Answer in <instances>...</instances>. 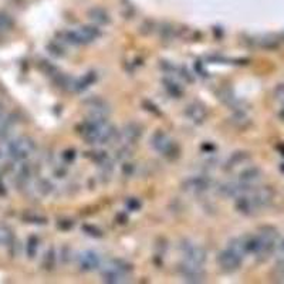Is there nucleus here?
Returning a JSON list of instances; mask_svg holds the SVG:
<instances>
[{
    "instance_id": "22",
    "label": "nucleus",
    "mask_w": 284,
    "mask_h": 284,
    "mask_svg": "<svg viewBox=\"0 0 284 284\" xmlns=\"http://www.w3.org/2000/svg\"><path fill=\"white\" fill-rule=\"evenodd\" d=\"M23 219L26 220L27 223H34V224H46L47 223V219L40 216V214H36V213H26L23 216Z\"/></svg>"
},
{
    "instance_id": "26",
    "label": "nucleus",
    "mask_w": 284,
    "mask_h": 284,
    "mask_svg": "<svg viewBox=\"0 0 284 284\" xmlns=\"http://www.w3.org/2000/svg\"><path fill=\"white\" fill-rule=\"evenodd\" d=\"M278 270H280V273H282V276L284 277V256L280 258V262H278Z\"/></svg>"
},
{
    "instance_id": "15",
    "label": "nucleus",
    "mask_w": 284,
    "mask_h": 284,
    "mask_svg": "<svg viewBox=\"0 0 284 284\" xmlns=\"http://www.w3.org/2000/svg\"><path fill=\"white\" fill-rule=\"evenodd\" d=\"M14 125V121L10 116L6 114H0V140H4L10 132H12V128Z\"/></svg>"
},
{
    "instance_id": "8",
    "label": "nucleus",
    "mask_w": 284,
    "mask_h": 284,
    "mask_svg": "<svg viewBox=\"0 0 284 284\" xmlns=\"http://www.w3.org/2000/svg\"><path fill=\"white\" fill-rule=\"evenodd\" d=\"M179 270H180V276L184 277V280L189 283H199L204 278V267L199 264L185 262Z\"/></svg>"
},
{
    "instance_id": "21",
    "label": "nucleus",
    "mask_w": 284,
    "mask_h": 284,
    "mask_svg": "<svg viewBox=\"0 0 284 284\" xmlns=\"http://www.w3.org/2000/svg\"><path fill=\"white\" fill-rule=\"evenodd\" d=\"M13 27V18L10 14L0 12V32H8Z\"/></svg>"
},
{
    "instance_id": "4",
    "label": "nucleus",
    "mask_w": 284,
    "mask_h": 284,
    "mask_svg": "<svg viewBox=\"0 0 284 284\" xmlns=\"http://www.w3.org/2000/svg\"><path fill=\"white\" fill-rule=\"evenodd\" d=\"M100 30L94 26H84L80 27L78 30H72V32H66L62 33V37L67 43L74 46L88 44L91 42L97 40L100 37Z\"/></svg>"
},
{
    "instance_id": "3",
    "label": "nucleus",
    "mask_w": 284,
    "mask_h": 284,
    "mask_svg": "<svg viewBox=\"0 0 284 284\" xmlns=\"http://www.w3.org/2000/svg\"><path fill=\"white\" fill-rule=\"evenodd\" d=\"M276 246H277V232L272 228H264L258 234V248L254 256L260 260H264L274 252Z\"/></svg>"
},
{
    "instance_id": "23",
    "label": "nucleus",
    "mask_w": 284,
    "mask_h": 284,
    "mask_svg": "<svg viewBox=\"0 0 284 284\" xmlns=\"http://www.w3.org/2000/svg\"><path fill=\"white\" fill-rule=\"evenodd\" d=\"M37 248H38V239L32 236L28 239V243H27V254L28 258H34L36 253H37Z\"/></svg>"
},
{
    "instance_id": "28",
    "label": "nucleus",
    "mask_w": 284,
    "mask_h": 284,
    "mask_svg": "<svg viewBox=\"0 0 284 284\" xmlns=\"http://www.w3.org/2000/svg\"><path fill=\"white\" fill-rule=\"evenodd\" d=\"M280 169H282V172L284 174V164H282V166H280Z\"/></svg>"
},
{
    "instance_id": "14",
    "label": "nucleus",
    "mask_w": 284,
    "mask_h": 284,
    "mask_svg": "<svg viewBox=\"0 0 284 284\" xmlns=\"http://www.w3.org/2000/svg\"><path fill=\"white\" fill-rule=\"evenodd\" d=\"M260 175H262L260 169L256 168V166H250V168L243 169V170L240 172L239 180L250 186V185H253V184L258 182V179H260Z\"/></svg>"
},
{
    "instance_id": "2",
    "label": "nucleus",
    "mask_w": 284,
    "mask_h": 284,
    "mask_svg": "<svg viewBox=\"0 0 284 284\" xmlns=\"http://www.w3.org/2000/svg\"><path fill=\"white\" fill-rule=\"evenodd\" d=\"M10 158L13 160H26L36 151V144L28 136H20L6 144Z\"/></svg>"
},
{
    "instance_id": "11",
    "label": "nucleus",
    "mask_w": 284,
    "mask_h": 284,
    "mask_svg": "<svg viewBox=\"0 0 284 284\" xmlns=\"http://www.w3.org/2000/svg\"><path fill=\"white\" fill-rule=\"evenodd\" d=\"M210 185V180L204 176H194L189 178L186 182L184 184V189L192 194H200L206 190Z\"/></svg>"
},
{
    "instance_id": "17",
    "label": "nucleus",
    "mask_w": 284,
    "mask_h": 284,
    "mask_svg": "<svg viewBox=\"0 0 284 284\" xmlns=\"http://www.w3.org/2000/svg\"><path fill=\"white\" fill-rule=\"evenodd\" d=\"M164 87L166 88V91H168L169 94L172 96V97H176L179 98L180 96H182V88H180V86H178L176 82L174 80H169V78H165L164 80Z\"/></svg>"
},
{
    "instance_id": "12",
    "label": "nucleus",
    "mask_w": 284,
    "mask_h": 284,
    "mask_svg": "<svg viewBox=\"0 0 284 284\" xmlns=\"http://www.w3.org/2000/svg\"><path fill=\"white\" fill-rule=\"evenodd\" d=\"M185 116H186L192 122L200 124V122H204V121L208 112H206V108H204L200 102H192V104H189V106H186Z\"/></svg>"
},
{
    "instance_id": "27",
    "label": "nucleus",
    "mask_w": 284,
    "mask_h": 284,
    "mask_svg": "<svg viewBox=\"0 0 284 284\" xmlns=\"http://www.w3.org/2000/svg\"><path fill=\"white\" fill-rule=\"evenodd\" d=\"M280 248H282V252H283V256H284V240H283V243L280 244Z\"/></svg>"
},
{
    "instance_id": "5",
    "label": "nucleus",
    "mask_w": 284,
    "mask_h": 284,
    "mask_svg": "<svg viewBox=\"0 0 284 284\" xmlns=\"http://www.w3.org/2000/svg\"><path fill=\"white\" fill-rule=\"evenodd\" d=\"M151 144L155 151H158L160 154L165 155V156H169V158L176 156L178 152H179L175 141H172L164 131H156L154 134Z\"/></svg>"
},
{
    "instance_id": "19",
    "label": "nucleus",
    "mask_w": 284,
    "mask_h": 284,
    "mask_svg": "<svg viewBox=\"0 0 284 284\" xmlns=\"http://www.w3.org/2000/svg\"><path fill=\"white\" fill-rule=\"evenodd\" d=\"M248 158V154H244V152H236V154L232 155V158H229V160H228V168H234V166H238L240 164H243Z\"/></svg>"
},
{
    "instance_id": "20",
    "label": "nucleus",
    "mask_w": 284,
    "mask_h": 284,
    "mask_svg": "<svg viewBox=\"0 0 284 284\" xmlns=\"http://www.w3.org/2000/svg\"><path fill=\"white\" fill-rule=\"evenodd\" d=\"M13 240V232L8 226H0V244L8 246Z\"/></svg>"
},
{
    "instance_id": "10",
    "label": "nucleus",
    "mask_w": 284,
    "mask_h": 284,
    "mask_svg": "<svg viewBox=\"0 0 284 284\" xmlns=\"http://www.w3.org/2000/svg\"><path fill=\"white\" fill-rule=\"evenodd\" d=\"M78 266L82 272H91L100 266V258L97 256V253L91 250L82 252L78 256Z\"/></svg>"
},
{
    "instance_id": "1",
    "label": "nucleus",
    "mask_w": 284,
    "mask_h": 284,
    "mask_svg": "<svg viewBox=\"0 0 284 284\" xmlns=\"http://www.w3.org/2000/svg\"><path fill=\"white\" fill-rule=\"evenodd\" d=\"M81 135L88 144H108L116 138V131L106 118L91 116L82 124Z\"/></svg>"
},
{
    "instance_id": "16",
    "label": "nucleus",
    "mask_w": 284,
    "mask_h": 284,
    "mask_svg": "<svg viewBox=\"0 0 284 284\" xmlns=\"http://www.w3.org/2000/svg\"><path fill=\"white\" fill-rule=\"evenodd\" d=\"M94 81H96V72H88L84 77H81L80 80L74 82V88H76V91H84V90L88 88Z\"/></svg>"
},
{
    "instance_id": "25",
    "label": "nucleus",
    "mask_w": 284,
    "mask_h": 284,
    "mask_svg": "<svg viewBox=\"0 0 284 284\" xmlns=\"http://www.w3.org/2000/svg\"><path fill=\"white\" fill-rule=\"evenodd\" d=\"M84 230L88 232L90 236H96V238H101V232L97 230L96 228H90V226H86V228H84Z\"/></svg>"
},
{
    "instance_id": "7",
    "label": "nucleus",
    "mask_w": 284,
    "mask_h": 284,
    "mask_svg": "<svg viewBox=\"0 0 284 284\" xmlns=\"http://www.w3.org/2000/svg\"><path fill=\"white\" fill-rule=\"evenodd\" d=\"M126 273H128L126 264L122 266L121 262H114V264L108 266L106 270H104L102 277H104V282H106V283H121L126 277Z\"/></svg>"
},
{
    "instance_id": "6",
    "label": "nucleus",
    "mask_w": 284,
    "mask_h": 284,
    "mask_svg": "<svg viewBox=\"0 0 284 284\" xmlns=\"http://www.w3.org/2000/svg\"><path fill=\"white\" fill-rule=\"evenodd\" d=\"M242 262H243V258H240L239 254H236L229 248H224L222 253L218 256V264L222 267V270L228 272V273L238 270L240 264H242Z\"/></svg>"
},
{
    "instance_id": "18",
    "label": "nucleus",
    "mask_w": 284,
    "mask_h": 284,
    "mask_svg": "<svg viewBox=\"0 0 284 284\" xmlns=\"http://www.w3.org/2000/svg\"><path fill=\"white\" fill-rule=\"evenodd\" d=\"M90 18H92L94 22H97V23H101V24L110 22V18H108V14L106 13V10L98 9V8L90 12Z\"/></svg>"
},
{
    "instance_id": "9",
    "label": "nucleus",
    "mask_w": 284,
    "mask_h": 284,
    "mask_svg": "<svg viewBox=\"0 0 284 284\" xmlns=\"http://www.w3.org/2000/svg\"><path fill=\"white\" fill-rule=\"evenodd\" d=\"M184 258H185V262L204 266V260H206V253L200 246L186 244V246H184Z\"/></svg>"
},
{
    "instance_id": "13",
    "label": "nucleus",
    "mask_w": 284,
    "mask_h": 284,
    "mask_svg": "<svg viewBox=\"0 0 284 284\" xmlns=\"http://www.w3.org/2000/svg\"><path fill=\"white\" fill-rule=\"evenodd\" d=\"M141 136V128L136 124H130L125 126V130L121 132V141L126 145H132L135 141Z\"/></svg>"
},
{
    "instance_id": "24",
    "label": "nucleus",
    "mask_w": 284,
    "mask_h": 284,
    "mask_svg": "<svg viewBox=\"0 0 284 284\" xmlns=\"http://www.w3.org/2000/svg\"><path fill=\"white\" fill-rule=\"evenodd\" d=\"M54 263H56V254H54V250L52 248L50 252H47L44 258V267L46 268H53Z\"/></svg>"
}]
</instances>
